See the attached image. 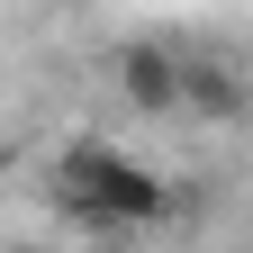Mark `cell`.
Segmentation results:
<instances>
[{
	"label": "cell",
	"mask_w": 253,
	"mask_h": 253,
	"mask_svg": "<svg viewBox=\"0 0 253 253\" xmlns=\"http://www.w3.org/2000/svg\"><path fill=\"white\" fill-rule=\"evenodd\" d=\"M9 253H18V244H9Z\"/></svg>",
	"instance_id": "277c9868"
},
{
	"label": "cell",
	"mask_w": 253,
	"mask_h": 253,
	"mask_svg": "<svg viewBox=\"0 0 253 253\" xmlns=\"http://www.w3.org/2000/svg\"><path fill=\"white\" fill-rule=\"evenodd\" d=\"M118 100L145 109V118H172V109H181V45H172V37L118 45Z\"/></svg>",
	"instance_id": "7a4b0ae2"
},
{
	"label": "cell",
	"mask_w": 253,
	"mask_h": 253,
	"mask_svg": "<svg viewBox=\"0 0 253 253\" xmlns=\"http://www.w3.org/2000/svg\"><path fill=\"white\" fill-rule=\"evenodd\" d=\"M163 199H172V181L154 163H136L126 145H109V136H82V145L54 154V208L73 226H90V235L163 226Z\"/></svg>",
	"instance_id": "6da1fadb"
},
{
	"label": "cell",
	"mask_w": 253,
	"mask_h": 253,
	"mask_svg": "<svg viewBox=\"0 0 253 253\" xmlns=\"http://www.w3.org/2000/svg\"><path fill=\"white\" fill-rule=\"evenodd\" d=\"M172 118H199V126H235L244 118V73L217 45H181V109Z\"/></svg>",
	"instance_id": "3957f363"
}]
</instances>
